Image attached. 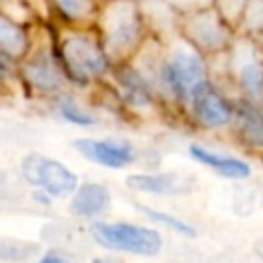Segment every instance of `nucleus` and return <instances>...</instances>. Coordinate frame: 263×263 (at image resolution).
Wrapping results in <instances>:
<instances>
[{"instance_id":"f257e3e1","label":"nucleus","mask_w":263,"mask_h":263,"mask_svg":"<svg viewBox=\"0 0 263 263\" xmlns=\"http://www.w3.org/2000/svg\"><path fill=\"white\" fill-rule=\"evenodd\" d=\"M51 49L66 80L74 86H90L113 70V62L97 31L68 29L55 37Z\"/></svg>"},{"instance_id":"f03ea898","label":"nucleus","mask_w":263,"mask_h":263,"mask_svg":"<svg viewBox=\"0 0 263 263\" xmlns=\"http://www.w3.org/2000/svg\"><path fill=\"white\" fill-rule=\"evenodd\" d=\"M205 78V55L197 51L189 41L173 47L164 58H160L150 76L158 97L179 107L187 105L191 90Z\"/></svg>"},{"instance_id":"7ed1b4c3","label":"nucleus","mask_w":263,"mask_h":263,"mask_svg":"<svg viewBox=\"0 0 263 263\" xmlns=\"http://www.w3.org/2000/svg\"><path fill=\"white\" fill-rule=\"evenodd\" d=\"M99 37L113 64L129 62L144 39V16L134 0H111L99 18Z\"/></svg>"},{"instance_id":"20e7f679","label":"nucleus","mask_w":263,"mask_h":263,"mask_svg":"<svg viewBox=\"0 0 263 263\" xmlns=\"http://www.w3.org/2000/svg\"><path fill=\"white\" fill-rule=\"evenodd\" d=\"M88 234L101 249L134 257H156L164 247L160 228L129 220H95L88 224Z\"/></svg>"},{"instance_id":"39448f33","label":"nucleus","mask_w":263,"mask_h":263,"mask_svg":"<svg viewBox=\"0 0 263 263\" xmlns=\"http://www.w3.org/2000/svg\"><path fill=\"white\" fill-rule=\"evenodd\" d=\"M23 181L39 193H45L51 199H70L78 189V175L58 158H51L41 152H29L21 160Z\"/></svg>"},{"instance_id":"423d86ee","label":"nucleus","mask_w":263,"mask_h":263,"mask_svg":"<svg viewBox=\"0 0 263 263\" xmlns=\"http://www.w3.org/2000/svg\"><path fill=\"white\" fill-rule=\"evenodd\" d=\"M185 109L199 127L216 132L232 125L236 99H230L214 80L205 78L191 90Z\"/></svg>"},{"instance_id":"0eeeda50","label":"nucleus","mask_w":263,"mask_h":263,"mask_svg":"<svg viewBox=\"0 0 263 263\" xmlns=\"http://www.w3.org/2000/svg\"><path fill=\"white\" fill-rule=\"evenodd\" d=\"M111 78H113L117 101L123 107L134 109V111H148L156 105L158 92L154 88V82L144 70L134 66L132 62L113 64Z\"/></svg>"},{"instance_id":"6e6552de","label":"nucleus","mask_w":263,"mask_h":263,"mask_svg":"<svg viewBox=\"0 0 263 263\" xmlns=\"http://www.w3.org/2000/svg\"><path fill=\"white\" fill-rule=\"evenodd\" d=\"M74 150L88 162L103 168L121 171L132 166L138 160V148L125 138H90L82 136L72 142Z\"/></svg>"},{"instance_id":"1a4fd4ad","label":"nucleus","mask_w":263,"mask_h":263,"mask_svg":"<svg viewBox=\"0 0 263 263\" xmlns=\"http://www.w3.org/2000/svg\"><path fill=\"white\" fill-rule=\"evenodd\" d=\"M18 72L29 88H33L39 95L51 97V99L62 95L68 82L53 55V49H47V47L29 51V55L21 62Z\"/></svg>"},{"instance_id":"9d476101","label":"nucleus","mask_w":263,"mask_h":263,"mask_svg":"<svg viewBox=\"0 0 263 263\" xmlns=\"http://www.w3.org/2000/svg\"><path fill=\"white\" fill-rule=\"evenodd\" d=\"M185 41H189L203 55L224 49L230 41V29L226 25V18L212 8L191 12L185 27Z\"/></svg>"},{"instance_id":"9b49d317","label":"nucleus","mask_w":263,"mask_h":263,"mask_svg":"<svg viewBox=\"0 0 263 263\" xmlns=\"http://www.w3.org/2000/svg\"><path fill=\"white\" fill-rule=\"evenodd\" d=\"M232 132L242 148L253 154L263 156V105L242 99H236Z\"/></svg>"},{"instance_id":"f8f14e48","label":"nucleus","mask_w":263,"mask_h":263,"mask_svg":"<svg viewBox=\"0 0 263 263\" xmlns=\"http://www.w3.org/2000/svg\"><path fill=\"white\" fill-rule=\"evenodd\" d=\"M111 205V189L101 181H84L72 193L68 201V210L74 218L84 222L103 220V214Z\"/></svg>"},{"instance_id":"ddd939ff","label":"nucleus","mask_w":263,"mask_h":263,"mask_svg":"<svg viewBox=\"0 0 263 263\" xmlns=\"http://www.w3.org/2000/svg\"><path fill=\"white\" fill-rule=\"evenodd\" d=\"M189 156L214 171L216 175L224 177V179H230V181H245L253 175V166L249 160L240 158V156H234V154H226V152H218L210 146H203V144H189Z\"/></svg>"},{"instance_id":"4468645a","label":"nucleus","mask_w":263,"mask_h":263,"mask_svg":"<svg viewBox=\"0 0 263 263\" xmlns=\"http://www.w3.org/2000/svg\"><path fill=\"white\" fill-rule=\"evenodd\" d=\"M234 78L242 99L263 105V55L257 51L240 55L234 66Z\"/></svg>"},{"instance_id":"2eb2a0df","label":"nucleus","mask_w":263,"mask_h":263,"mask_svg":"<svg viewBox=\"0 0 263 263\" xmlns=\"http://www.w3.org/2000/svg\"><path fill=\"white\" fill-rule=\"evenodd\" d=\"M31 51V37L25 25L0 12V53L14 64H21Z\"/></svg>"},{"instance_id":"dca6fc26","label":"nucleus","mask_w":263,"mask_h":263,"mask_svg":"<svg viewBox=\"0 0 263 263\" xmlns=\"http://www.w3.org/2000/svg\"><path fill=\"white\" fill-rule=\"evenodd\" d=\"M125 187L136 193L150 195H171L181 189V181L175 173L166 171H148V173H129L125 177Z\"/></svg>"},{"instance_id":"f3484780","label":"nucleus","mask_w":263,"mask_h":263,"mask_svg":"<svg viewBox=\"0 0 263 263\" xmlns=\"http://www.w3.org/2000/svg\"><path fill=\"white\" fill-rule=\"evenodd\" d=\"M53 109L60 119L76 127H92L99 121V117L92 111H88L74 95H68V92H62L53 99Z\"/></svg>"},{"instance_id":"a211bd4d","label":"nucleus","mask_w":263,"mask_h":263,"mask_svg":"<svg viewBox=\"0 0 263 263\" xmlns=\"http://www.w3.org/2000/svg\"><path fill=\"white\" fill-rule=\"evenodd\" d=\"M138 212L152 226H156L160 230H171L173 234L183 236V238H195L197 236V228L191 222L179 218L177 214H171V212H164V210H156V208H150V205H144V203L138 205Z\"/></svg>"},{"instance_id":"6ab92c4d","label":"nucleus","mask_w":263,"mask_h":263,"mask_svg":"<svg viewBox=\"0 0 263 263\" xmlns=\"http://www.w3.org/2000/svg\"><path fill=\"white\" fill-rule=\"evenodd\" d=\"M49 4L53 12L68 25H82L97 10L95 0H49Z\"/></svg>"},{"instance_id":"aec40b11","label":"nucleus","mask_w":263,"mask_h":263,"mask_svg":"<svg viewBox=\"0 0 263 263\" xmlns=\"http://www.w3.org/2000/svg\"><path fill=\"white\" fill-rule=\"evenodd\" d=\"M33 251H35L33 245H27V242H21V240H12V238L10 240L0 238V261H8V263L23 261Z\"/></svg>"},{"instance_id":"412c9836","label":"nucleus","mask_w":263,"mask_h":263,"mask_svg":"<svg viewBox=\"0 0 263 263\" xmlns=\"http://www.w3.org/2000/svg\"><path fill=\"white\" fill-rule=\"evenodd\" d=\"M35 263H76V261H72L62 251H45V253L39 255V259Z\"/></svg>"},{"instance_id":"4be33fe9","label":"nucleus","mask_w":263,"mask_h":263,"mask_svg":"<svg viewBox=\"0 0 263 263\" xmlns=\"http://www.w3.org/2000/svg\"><path fill=\"white\" fill-rule=\"evenodd\" d=\"M14 74V62H10L8 58H4L0 53V80H6Z\"/></svg>"},{"instance_id":"5701e85b","label":"nucleus","mask_w":263,"mask_h":263,"mask_svg":"<svg viewBox=\"0 0 263 263\" xmlns=\"http://www.w3.org/2000/svg\"><path fill=\"white\" fill-rule=\"evenodd\" d=\"M90 263H117V261L111 259V257H95Z\"/></svg>"}]
</instances>
